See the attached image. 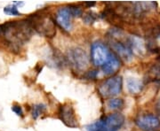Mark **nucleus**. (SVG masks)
Returning a JSON list of instances; mask_svg holds the SVG:
<instances>
[{"label":"nucleus","mask_w":160,"mask_h":131,"mask_svg":"<svg viewBox=\"0 0 160 131\" xmlns=\"http://www.w3.org/2000/svg\"><path fill=\"white\" fill-rule=\"evenodd\" d=\"M156 109H157L158 113V114H160V97L158 98V100L157 104H156Z\"/></svg>","instance_id":"aec40b11"},{"label":"nucleus","mask_w":160,"mask_h":131,"mask_svg":"<svg viewBox=\"0 0 160 131\" xmlns=\"http://www.w3.org/2000/svg\"><path fill=\"white\" fill-rule=\"evenodd\" d=\"M73 14L69 6L60 7L55 13V22L60 26L64 31L69 32L72 29V20Z\"/></svg>","instance_id":"6e6552de"},{"label":"nucleus","mask_w":160,"mask_h":131,"mask_svg":"<svg viewBox=\"0 0 160 131\" xmlns=\"http://www.w3.org/2000/svg\"><path fill=\"white\" fill-rule=\"evenodd\" d=\"M69 65L78 72H85L89 68L90 65V58L88 57L86 51L80 48L74 47L71 48L67 54Z\"/></svg>","instance_id":"20e7f679"},{"label":"nucleus","mask_w":160,"mask_h":131,"mask_svg":"<svg viewBox=\"0 0 160 131\" xmlns=\"http://www.w3.org/2000/svg\"><path fill=\"white\" fill-rule=\"evenodd\" d=\"M107 106L110 110H119L123 108L124 106V100L121 98H110L108 103H107Z\"/></svg>","instance_id":"4468645a"},{"label":"nucleus","mask_w":160,"mask_h":131,"mask_svg":"<svg viewBox=\"0 0 160 131\" xmlns=\"http://www.w3.org/2000/svg\"><path fill=\"white\" fill-rule=\"evenodd\" d=\"M111 52L109 48L102 42L96 41L92 44L91 60L92 63L96 67H102L109 59Z\"/></svg>","instance_id":"39448f33"},{"label":"nucleus","mask_w":160,"mask_h":131,"mask_svg":"<svg viewBox=\"0 0 160 131\" xmlns=\"http://www.w3.org/2000/svg\"><path fill=\"white\" fill-rule=\"evenodd\" d=\"M4 12L7 15H12V16H19L21 15V12L18 10L17 6L15 5H8L4 8Z\"/></svg>","instance_id":"f3484780"},{"label":"nucleus","mask_w":160,"mask_h":131,"mask_svg":"<svg viewBox=\"0 0 160 131\" xmlns=\"http://www.w3.org/2000/svg\"><path fill=\"white\" fill-rule=\"evenodd\" d=\"M58 117L69 128L75 129V128H78L79 126L74 107L69 103H65L60 105L58 110Z\"/></svg>","instance_id":"423d86ee"},{"label":"nucleus","mask_w":160,"mask_h":131,"mask_svg":"<svg viewBox=\"0 0 160 131\" xmlns=\"http://www.w3.org/2000/svg\"><path fill=\"white\" fill-rule=\"evenodd\" d=\"M106 131H118L125 122V117L120 113H114L104 116Z\"/></svg>","instance_id":"9d476101"},{"label":"nucleus","mask_w":160,"mask_h":131,"mask_svg":"<svg viewBox=\"0 0 160 131\" xmlns=\"http://www.w3.org/2000/svg\"><path fill=\"white\" fill-rule=\"evenodd\" d=\"M33 33L27 19L0 24V45L11 51H19Z\"/></svg>","instance_id":"f257e3e1"},{"label":"nucleus","mask_w":160,"mask_h":131,"mask_svg":"<svg viewBox=\"0 0 160 131\" xmlns=\"http://www.w3.org/2000/svg\"><path fill=\"white\" fill-rule=\"evenodd\" d=\"M12 111L14 113V114L20 116V117H23V111L22 106L20 105H17V104H14L12 105Z\"/></svg>","instance_id":"a211bd4d"},{"label":"nucleus","mask_w":160,"mask_h":131,"mask_svg":"<svg viewBox=\"0 0 160 131\" xmlns=\"http://www.w3.org/2000/svg\"><path fill=\"white\" fill-rule=\"evenodd\" d=\"M142 82L136 80V79H128L127 80V90L131 94H138L142 89Z\"/></svg>","instance_id":"f8f14e48"},{"label":"nucleus","mask_w":160,"mask_h":131,"mask_svg":"<svg viewBox=\"0 0 160 131\" xmlns=\"http://www.w3.org/2000/svg\"><path fill=\"white\" fill-rule=\"evenodd\" d=\"M148 78L150 81H160V59L150 68L148 73Z\"/></svg>","instance_id":"ddd939ff"},{"label":"nucleus","mask_w":160,"mask_h":131,"mask_svg":"<svg viewBox=\"0 0 160 131\" xmlns=\"http://www.w3.org/2000/svg\"><path fill=\"white\" fill-rule=\"evenodd\" d=\"M84 5L86 6H88V7H92V6H95V2H86Z\"/></svg>","instance_id":"412c9836"},{"label":"nucleus","mask_w":160,"mask_h":131,"mask_svg":"<svg viewBox=\"0 0 160 131\" xmlns=\"http://www.w3.org/2000/svg\"><path fill=\"white\" fill-rule=\"evenodd\" d=\"M135 124L142 131H159V118L152 114H144L139 115L135 119Z\"/></svg>","instance_id":"0eeeda50"},{"label":"nucleus","mask_w":160,"mask_h":131,"mask_svg":"<svg viewBox=\"0 0 160 131\" xmlns=\"http://www.w3.org/2000/svg\"><path fill=\"white\" fill-rule=\"evenodd\" d=\"M31 28L36 32L46 37L52 38L56 35L55 21L52 19L51 15L44 12H38L31 14L27 18Z\"/></svg>","instance_id":"f03ea898"},{"label":"nucleus","mask_w":160,"mask_h":131,"mask_svg":"<svg viewBox=\"0 0 160 131\" xmlns=\"http://www.w3.org/2000/svg\"><path fill=\"white\" fill-rule=\"evenodd\" d=\"M97 76V71L93 70V71H89L86 73V79H95Z\"/></svg>","instance_id":"6ab92c4d"},{"label":"nucleus","mask_w":160,"mask_h":131,"mask_svg":"<svg viewBox=\"0 0 160 131\" xmlns=\"http://www.w3.org/2000/svg\"><path fill=\"white\" fill-rule=\"evenodd\" d=\"M82 16H83V21H84V22L86 23V24H88V25H91L92 23H94L96 21V20L98 19L97 14L92 11H88L86 12H85V13H83Z\"/></svg>","instance_id":"dca6fc26"},{"label":"nucleus","mask_w":160,"mask_h":131,"mask_svg":"<svg viewBox=\"0 0 160 131\" xmlns=\"http://www.w3.org/2000/svg\"><path fill=\"white\" fill-rule=\"evenodd\" d=\"M121 68V62L118 58L115 55L114 53H111L109 59L106 63L102 66V70L106 75H112L115 74Z\"/></svg>","instance_id":"9b49d317"},{"label":"nucleus","mask_w":160,"mask_h":131,"mask_svg":"<svg viewBox=\"0 0 160 131\" xmlns=\"http://www.w3.org/2000/svg\"><path fill=\"white\" fill-rule=\"evenodd\" d=\"M46 106L44 104H38V105H35L32 106L31 108V115H32V118L33 119H38L40 115L44 114L46 112Z\"/></svg>","instance_id":"2eb2a0df"},{"label":"nucleus","mask_w":160,"mask_h":131,"mask_svg":"<svg viewBox=\"0 0 160 131\" xmlns=\"http://www.w3.org/2000/svg\"><path fill=\"white\" fill-rule=\"evenodd\" d=\"M146 48L152 53H160V25L153 26L149 29L147 34Z\"/></svg>","instance_id":"1a4fd4ad"},{"label":"nucleus","mask_w":160,"mask_h":131,"mask_svg":"<svg viewBox=\"0 0 160 131\" xmlns=\"http://www.w3.org/2000/svg\"><path fill=\"white\" fill-rule=\"evenodd\" d=\"M123 88V79L119 75H113L102 82L99 87L98 91L104 98H113L120 94Z\"/></svg>","instance_id":"7ed1b4c3"}]
</instances>
